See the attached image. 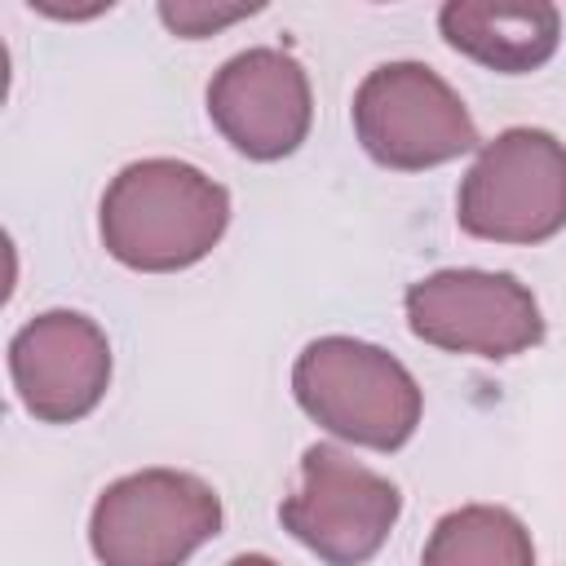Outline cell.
I'll list each match as a JSON object with an SVG mask.
<instances>
[{
    "label": "cell",
    "instance_id": "cell-3",
    "mask_svg": "<svg viewBox=\"0 0 566 566\" xmlns=\"http://www.w3.org/2000/svg\"><path fill=\"white\" fill-rule=\"evenodd\" d=\"M455 221L486 243H544L566 226V142L548 128L491 137L455 195Z\"/></svg>",
    "mask_w": 566,
    "mask_h": 566
},
{
    "label": "cell",
    "instance_id": "cell-12",
    "mask_svg": "<svg viewBox=\"0 0 566 566\" xmlns=\"http://www.w3.org/2000/svg\"><path fill=\"white\" fill-rule=\"evenodd\" d=\"M261 4H203V0H164L159 4V18H164V27L172 31V35H181V40H203V35H212V31H221V27H230V22H239V18H248V13H256Z\"/></svg>",
    "mask_w": 566,
    "mask_h": 566
},
{
    "label": "cell",
    "instance_id": "cell-13",
    "mask_svg": "<svg viewBox=\"0 0 566 566\" xmlns=\"http://www.w3.org/2000/svg\"><path fill=\"white\" fill-rule=\"evenodd\" d=\"M226 566H279V562H270V557H261V553H239V557H230Z\"/></svg>",
    "mask_w": 566,
    "mask_h": 566
},
{
    "label": "cell",
    "instance_id": "cell-4",
    "mask_svg": "<svg viewBox=\"0 0 566 566\" xmlns=\"http://www.w3.org/2000/svg\"><path fill=\"white\" fill-rule=\"evenodd\" d=\"M221 531V495L181 469H142L111 482L88 517L102 566H186Z\"/></svg>",
    "mask_w": 566,
    "mask_h": 566
},
{
    "label": "cell",
    "instance_id": "cell-7",
    "mask_svg": "<svg viewBox=\"0 0 566 566\" xmlns=\"http://www.w3.org/2000/svg\"><path fill=\"white\" fill-rule=\"evenodd\" d=\"M402 310L411 336L447 354L500 363L544 340L539 301L509 270H433L407 287Z\"/></svg>",
    "mask_w": 566,
    "mask_h": 566
},
{
    "label": "cell",
    "instance_id": "cell-10",
    "mask_svg": "<svg viewBox=\"0 0 566 566\" xmlns=\"http://www.w3.org/2000/svg\"><path fill=\"white\" fill-rule=\"evenodd\" d=\"M442 40L500 75L539 71L562 40V13L548 0H447L438 9Z\"/></svg>",
    "mask_w": 566,
    "mask_h": 566
},
{
    "label": "cell",
    "instance_id": "cell-8",
    "mask_svg": "<svg viewBox=\"0 0 566 566\" xmlns=\"http://www.w3.org/2000/svg\"><path fill=\"white\" fill-rule=\"evenodd\" d=\"M208 115L239 155L274 164L310 137V75L283 49H243L208 80Z\"/></svg>",
    "mask_w": 566,
    "mask_h": 566
},
{
    "label": "cell",
    "instance_id": "cell-9",
    "mask_svg": "<svg viewBox=\"0 0 566 566\" xmlns=\"http://www.w3.org/2000/svg\"><path fill=\"white\" fill-rule=\"evenodd\" d=\"M9 376L22 407L44 424L84 420L111 385V340L80 310H44L9 340Z\"/></svg>",
    "mask_w": 566,
    "mask_h": 566
},
{
    "label": "cell",
    "instance_id": "cell-6",
    "mask_svg": "<svg viewBox=\"0 0 566 566\" xmlns=\"http://www.w3.org/2000/svg\"><path fill=\"white\" fill-rule=\"evenodd\" d=\"M402 513L398 486L345 455L314 442L301 455V486L279 504V522L327 566H363L380 553Z\"/></svg>",
    "mask_w": 566,
    "mask_h": 566
},
{
    "label": "cell",
    "instance_id": "cell-11",
    "mask_svg": "<svg viewBox=\"0 0 566 566\" xmlns=\"http://www.w3.org/2000/svg\"><path fill=\"white\" fill-rule=\"evenodd\" d=\"M420 566H535L531 531L500 504H464L438 517Z\"/></svg>",
    "mask_w": 566,
    "mask_h": 566
},
{
    "label": "cell",
    "instance_id": "cell-1",
    "mask_svg": "<svg viewBox=\"0 0 566 566\" xmlns=\"http://www.w3.org/2000/svg\"><path fill=\"white\" fill-rule=\"evenodd\" d=\"M230 226V190L186 159H137L102 195L97 230L106 252L142 274H172L203 261Z\"/></svg>",
    "mask_w": 566,
    "mask_h": 566
},
{
    "label": "cell",
    "instance_id": "cell-2",
    "mask_svg": "<svg viewBox=\"0 0 566 566\" xmlns=\"http://www.w3.org/2000/svg\"><path fill=\"white\" fill-rule=\"evenodd\" d=\"M292 394L314 424L371 451H398L424 411L416 376L389 349L354 336L310 340L296 354Z\"/></svg>",
    "mask_w": 566,
    "mask_h": 566
},
{
    "label": "cell",
    "instance_id": "cell-5",
    "mask_svg": "<svg viewBox=\"0 0 566 566\" xmlns=\"http://www.w3.org/2000/svg\"><path fill=\"white\" fill-rule=\"evenodd\" d=\"M363 150L394 172H420L478 150V124L460 93L424 62H380L354 93Z\"/></svg>",
    "mask_w": 566,
    "mask_h": 566
}]
</instances>
